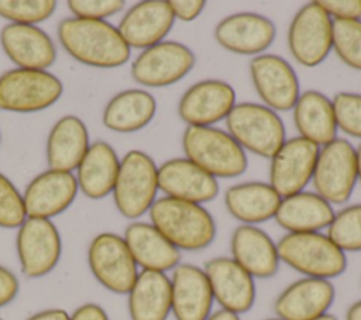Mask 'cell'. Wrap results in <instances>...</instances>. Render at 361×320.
<instances>
[{
    "instance_id": "1",
    "label": "cell",
    "mask_w": 361,
    "mask_h": 320,
    "mask_svg": "<svg viewBox=\"0 0 361 320\" xmlns=\"http://www.w3.org/2000/svg\"><path fill=\"white\" fill-rule=\"evenodd\" d=\"M58 38L72 58L89 66L116 68L130 59V47L104 20L65 18L58 25Z\"/></svg>"
},
{
    "instance_id": "2",
    "label": "cell",
    "mask_w": 361,
    "mask_h": 320,
    "mask_svg": "<svg viewBox=\"0 0 361 320\" xmlns=\"http://www.w3.org/2000/svg\"><path fill=\"white\" fill-rule=\"evenodd\" d=\"M148 211L151 224L179 251L203 250L216 237L214 220L199 203L164 196Z\"/></svg>"
},
{
    "instance_id": "3",
    "label": "cell",
    "mask_w": 361,
    "mask_h": 320,
    "mask_svg": "<svg viewBox=\"0 0 361 320\" xmlns=\"http://www.w3.org/2000/svg\"><path fill=\"white\" fill-rule=\"evenodd\" d=\"M276 250L279 261L307 278L330 281L347 268L345 252L319 231L288 233L278 241Z\"/></svg>"
},
{
    "instance_id": "4",
    "label": "cell",
    "mask_w": 361,
    "mask_h": 320,
    "mask_svg": "<svg viewBox=\"0 0 361 320\" xmlns=\"http://www.w3.org/2000/svg\"><path fill=\"white\" fill-rule=\"evenodd\" d=\"M182 147L186 158L214 178H235L245 172L248 161L244 149L223 130L188 125Z\"/></svg>"
},
{
    "instance_id": "5",
    "label": "cell",
    "mask_w": 361,
    "mask_h": 320,
    "mask_svg": "<svg viewBox=\"0 0 361 320\" xmlns=\"http://www.w3.org/2000/svg\"><path fill=\"white\" fill-rule=\"evenodd\" d=\"M227 133L244 149L272 158L285 142V125L276 111L265 104L240 103L226 117Z\"/></svg>"
},
{
    "instance_id": "6",
    "label": "cell",
    "mask_w": 361,
    "mask_h": 320,
    "mask_svg": "<svg viewBox=\"0 0 361 320\" xmlns=\"http://www.w3.org/2000/svg\"><path fill=\"white\" fill-rule=\"evenodd\" d=\"M158 189V168L154 159L142 151H128L120 162L113 189L117 210L127 219L141 217L151 209Z\"/></svg>"
},
{
    "instance_id": "7",
    "label": "cell",
    "mask_w": 361,
    "mask_h": 320,
    "mask_svg": "<svg viewBox=\"0 0 361 320\" xmlns=\"http://www.w3.org/2000/svg\"><path fill=\"white\" fill-rule=\"evenodd\" d=\"M61 80L38 69H11L0 76V109L32 113L51 107L62 94Z\"/></svg>"
},
{
    "instance_id": "8",
    "label": "cell",
    "mask_w": 361,
    "mask_h": 320,
    "mask_svg": "<svg viewBox=\"0 0 361 320\" xmlns=\"http://www.w3.org/2000/svg\"><path fill=\"white\" fill-rule=\"evenodd\" d=\"M357 179V152L351 142L336 138L323 145L312 176L316 193L330 204H341L350 199Z\"/></svg>"
},
{
    "instance_id": "9",
    "label": "cell",
    "mask_w": 361,
    "mask_h": 320,
    "mask_svg": "<svg viewBox=\"0 0 361 320\" xmlns=\"http://www.w3.org/2000/svg\"><path fill=\"white\" fill-rule=\"evenodd\" d=\"M87 262L97 282L118 295L128 293L138 276L124 238L114 233H100L90 241Z\"/></svg>"
},
{
    "instance_id": "10",
    "label": "cell",
    "mask_w": 361,
    "mask_h": 320,
    "mask_svg": "<svg viewBox=\"0 0 361 320\" xmlns=\"http://www.w3.org/2000/svg\"><path fill=\"white\" fill-rule=\"evenodd\" d=\"M288 47L303 66L320 65L333 48V20L317 4H305L293 17L288 30Z\"/></svg>"
},
{
    "instance_id": "11",
    "label": "cell",
    "mask_w": 361,
    "mask_h": 320,
    "mask_svg": "<svg viewBox=\"0 0 361 320\" xmlns=\"http://www.w3.org/2000/svg\"><path fill=\"white\" fill-rule=\"evenodd\" d=\"M196 56L190 48L178 41H162L144 49L131 65L133 79L148 87L176 83L195 66Z\"/></svg>"
},
{
    "instance_id": "12",
    "label": "cell",
    "mask_w": 361,
    "mask_h": 320,
    "mask_svg": "<svg viewBox=\"0 0 361 320\" xmlns=\"http://www.w3.org/2000/svg\"><path fill=\"white\" fill-rule=\"evenodd\" d=\"M16 245L21 272L28 278H41L59 262L61 235L49 219L27 217L18 227Z\"/></svg>"
},
{
    "instance_id": "13",
    "label": "cell",
    "mask_w": 361,
    "mask_h": 320,
    "mask_svg": "<svg viewBox=\"0 0 361 320\" xmlns=\"http://www.w3.org/2000/svg\"><path fill=\"white\" fill-rule=\"evenodd\" d=\"M319 151L314 142L293 137L285 140L271 158L269 185L282 199L303 192L313 176Z\"/></svg>"
},
{
    "instance_id": "14",
    "label": "cell",
    "mask_w": 361,
    "mask_h": 320,
    "mask_svg": "<svg viewBox=\"0 0 361 320\" xmlns=\"http://www.w3.org/2000/svg\"><path fill=\"white\" fill-rule=\"evenodd\" d=\"M250 75L267 107L274 111L293 109L300 96L299 79L288 61L272 54L257 55L250 62Z\"/></svg>"
},
{
    "instance_id": "15",
    "label": "cell",
    "mask_w": 361,
    "mask_h": 320,
    "mask_svg": "<svg viewBox=\"0 0 361 320\" xmlns=\"http://www.w3.org/2000/svg\"><path fill=\"white\" fill-rule=\"evenodd\" d=\"M235 106L234 89L219 79H206L192 85L178 104L179 117L192 127H212L226 118Z\"/></svg>"
},
{
    "instance_id": "16",
    "label": "cell",
    "mask_w": 361,
    "mask_h": 320,
    "mask_svg": "<svg viewBox=\"0 0 361 320\" xmlns=\"http://www.w3.org/2000/svg\"><path fill=\"white\" fill-rule=\"evenodd\" d=\"M213 299L223 310L241 314L248 312L255 302L254 278L230 257H216L206 262Z\"/></svg>"
},
{
    "instance_id": "17",
    "label": "cell",
    "mask_w": 361,
    "mask_h": 320,
    "mask_svg": "<svg viewBox=\"0 0 361 320\" xmlns=\"http://www.w3.org/2000/svg\"><path fill=\"white\" fill-rule=\"evenodd\" d=\"M275 24L257 13H235L214 28V38L224 49L240 55H258L275 39Z\"/></svg>"
},
{
    "instance_id": "18",
    "label": "cell",
    "mask_w": 361,
    "mask_h": 320,
    "mask_svg": "<svg viewBox=\"0 0 361 320\" xmlns=\"http://www.w3.org/2000/svg\"><path fill=\"white\" fill-rule=\"evenodd\" d=\"M173 21L169 1L147 0L134 4L124 14L117 30L130 48L147 49L162 42Z\"/></svg>"
},
{
    "instance_id": "19",
    "label": "cell",
    "mask_w": 361,
    "mask_h": 320,
    "mask_svg": "<svg viewBox=\"0 0 361 320\" xmlns=\"http://www.w3.org/2000/svg\"><path fill=\"white\" fill-rule=\"evenodd\" d=\"M78 189L71 172L49 169L37 175L23 196L27 217L51 219L61 214L73 203Z\"/></svg>"
},
{
    "instance_id": "20",
    "label": "cell",
    "mask_w": 361,
    "mask_h": 320,
    "mask_svg": "<svg viewBox=\"0 0 361 320\" xmlns=\"http://www.w3.org/2000/svg\"><path fill=\"white\" fill-rule=\"evenodd\" d=\"M334 295L329 279L306 276L286 286L276 297L274 309L281 320H314L327 313Z\"/></svg>"
},
{
    "instance_id": "21",
    "label": "cell",
    "mask_w": 361,
    "mask_h": 320,
    "mask_svg": "<svg viewBox=\"0 0 361 320\" xmlns=\"http://www.w3.org/2000/svg\"><path fill=\"white\" fill-rule=\"evenodd\" d=\"M158 187L173 199L193 203L213 200L219 193L214 176L188 158H173L158 168Z\"/></svg>"
},
{
    "instance_id": "22",
    "label": "cell",
    "mask_w": 361,
    "mask_h": 320,
    "mask_svg": "<svg viewBox=\"0 0 361 320\" xmlns=\"http://www.w3.org/2000/svg\"><path fill=\"white\" fill-rule=\"evenodd\" d=\"M172 313L176 320H206L212 314L213 293L204 269L179 264L171 278Z\"/></svg>"
},
{
    "instance_id": "23",
    "label": "cell",
    "mask_w": 361,
    "mask_h": 320,
    "mask_svg": "<svg viewBox=\"0 0 361 320\" xmlns=\"http://www.w3.org/2000/svg\"><path fill=\"white\" fill-rule=\"evenodd\" d=\"M6 55L21 69L45 70L56 59V49L47 32L35 25L7 24L0 32Z\"/></svg>"
},
{
    "instance_id": "24",
    "label": "cell",
    "mask_w": 361,
    "mask_h": 320,
    "mask_svg": "<svg viewBox=\"0 0 361 320\" xmlns=\"http://www.w3.org/2000/svg\"><path fill=\"white\" fill-rule=\"evenodd\" d=\"M231 258L252 278H271L278 272L276 244L261 228L250 224L238 226L230 241Z\"/></svg>"
},
{
    "instance_id": "25",
    "label": "cell",
    "mask_w": 361,
    "mask_h": 320,
    "mask_svg": "<svg viewBox=\"0 0 361 320\" xmlns=\"http://www.w3.org/2000/svg\"><path fill=\"white\" fill-rule=\"evenodd\" d=\"M123 238L142 271L165 272L179 265L180 251L149 223H131Z\"/></svg>"
},
{
    "instance_id": "26",
    "label": "cell",
    "mask_w": 361,
    "mask_h": 320,
    "mask_svg": "<svg viewBox=\"0 0 361 320\" xmlns=\"http://www.w3.org/2000/svg\"><path fill=\"white\" fill-rule=\"evenodd\" d=\"M334 214L331 204L316 192H300L283 197L274 219L288 233H316L327 228Z\"/></svg>"
},
{
    "instance_id": "27",
    "label": "cell",
    "mask_w": 361,
    "mask_h": 320,
    "mask_svg": "<svg viewBox=\"0 0 361 320\" xmlns=\"http://www.w3.org/2000/svg\"><path fill=\"white\" fill-rule=\"evenodd\" d=\"M89 149V134L76 116L59 118L47 140V162L49 169L71 172L78 168Z\"/></svg>"
},
{
    "instance_id": "28",
    "label": "cell",
    "mask_w": 361,
    "mask_h": 320,
    "mask_svg": "<svg viewBox=\"0 0 361 320\" xmlns=\"http://www.w3.org/2000/svg\"><path fill=\"white\" fill-rule=\"evenodd\" d=\"M282 197L269 183L244 182L230 186L224 193L228 213L243 224L255 226L275 217Z\"/></svg>"
},
{
    "instance_id": "29",
    "label": "cell",
    "mask_w": 361,
    "mask_h": 320,
    "mask_svg": "<svg viewBox=\"0 0 361 320\" xmlns=\"http://www.w3.org/2000/svg\"><path fill=\"white\" fill-rule=\"evenodd\" d=\"M172 310L171 279L165 272L141 271L128 292L131 320H166Z\"/></svg>"
},
{
    "instance_id": "30",
    "label": "cell",
    "mask_w": 361,
    "mask_h": 320,
    "mask_svg": "<svg viewBox=\"0 0 361 320\" xmlns=\"http://www.w3.org/2000/svg\"><path fill=\"white\" fill-rule=\"evenodd\" d=\"M293 121L300 133L316 145H327L337 137V123L331 100L317 92L306 90L293 106Z\"/></svg>"
},
{
    "instance_id": "31",
    "label": "cell",
    "mask_w": 361,
    "mask_h": 320,
    "mask_svg": "<svg viewBox=\"0 0 361 320\" xmlns=\"http://www.w3.org/2000/svg\"><path fill=\"white\" fill-rule=\"evenodd\" d=\"M120 161L111 145L96 141L89 145L87 152L78 166V187L89 199H102L113 192Z\"/></svg>"
},
{
    "instance_id": "32",
    "label": "cell",
    "mask_w": 361,
    "mask_h": 320,
    "mask_svg": "<svg viewBox=\"0 0 361 320\" xmlns=\"http://www.w3.org/2000/svg\"><path fill=\"white\" fill-rule=\"evenodd\" d=\"M157 101L151 93L128 89L116 94L103 111V124L116 133H134L151 123Z\"/></svg>"
},
{
    "instance_id": "33",
    "label": "cell",
    "mask_w": 361,
    "mask_h": 320,
    "mask_svg": "<svg viewBox=\"0 0 361 320\" xmlns=\"http://www.w3.org/2000/svg\"><path fill=\"white\" fill-rule=\"evenodd\" d=\"M329 238L341 251H361V203L348 206L334 214L327 227Z\"/></svg>"
},
{
    "instance_id": "34",
    "label": "cell",
    "mask_w": 361,
    "mask_h": 320,
    "mask_svg": "<svg viewBox=\"0 0 361 320\" xmlns=\"http://www.w3.org/2000/svg\"><path fill=\"white\" fill-rule=\"evenodd\" d=\"M333 48L345 65L361 70V20H333Z\"/></svg>"
},
{
    "instance_id": "35",
    "label": "cell",
    "mask_w": 361,
    "mask_h": 320,
    "mask_svg": "<svg viewBox=\"0 0 361 320\" xmlns=\"http://www.w3.org/2000/svg\"><path fill=\"white\" fill-rule=\"evenodd\" d=\"M54 0H0V16L13 24L35 25L52 16Z\"/></svg>"
},
{
    "instance_id": "36",
    "label": "cell",
    "mask_w": 361,
    "mask_h": 320,
    "mask_svg": "<svg viewBox=\"0 0 361 320\" xmlns=\"http://www.w3.org/2000/svg\"><path fill=\"white\" fill-rule=\"evenodd\" d=\"M331 103L337 128L354 138H361V94L341 92L333 97Z\"/></svg>"
},
{
    "instance_id": "37",
    "label": "cell",
    "mask_w": 361,
    "mask_h": 320,
    "mask_svg": "<svg viewBox=\"0 0 361 320\" xmlns=\"http://www.w3.org/2000/svg\"><path fill=\"white\" fill-rule=\"evenodd\" d=\"M27 219L24 200L14 183L0 173V227L16 228Z\"/></svg>"
},
{
    "instance_id": "38",
    "label": "cell",
    "mask_w": 361,
    "mask_h": 320,
    "mask_svg": "<svg viewBox=\"0 0 361 320\" xmlns=\"http://www.w3.org/2000/svg\"><path fill=\"white\" fill-rule=\"evenodd\" d=\"M121 0H69L68 7L78 18L103 20L110 17L124 7Z\"/></svg>"
},
{
    "instance_id": "39",
    "label": "cell",
    "mask_w": 361,
    "mask_h": 320,
    "mask_svg": "<svg viewBox=\"0 0 361 320\" xmlns=\"http://www.w3.org/2000/svg\"><path fill=\"white\" fill-rule=\"evenodd\" d=\"M331 20H361V0H319Z\"/></svg>"
},
{
    "instance_id": "40",
    "label": "cell",
    "mask_w": 361,
    "mask_h": 320,
    "mask_svg": "<svg viewBox=\"0 0 361 320\" xmlns=\"http://www.w3.org/2000/svg\"><path fill=\"white\" fill-rule=\"evenodd\" d=\"M172 14L180 21H193L200 16L206 3L202 0H171Z\"/></svg>"
},
{
    "instance_id": "41",
    "label": "cell",
    "mask_w": 361,
    "mask_h": 320,
    "mask_svg": "<svg viewBox=\"0 0 361 320\" xmlns=\"http://www.w3.org/2000/svg\"><path fill=\"white\" fill-rule=\"evenodd\" d=\"M18 289L20 283L17 276L10 269L0 265V307L14 300Z\"/></svg>"
},
{
    "instance_id": "42",
    "label": "cell",
    "mask_w": 361,
    "mask_h": 320,
    "mask_svg": "<svg viewBox=\"0 0 361 320\" xmlns=\"http://www.w3.org/2000/svg\"><path fill=\"white\" fill-rule=\"evenodd\" d=\"M69 320H109V317L102 306L96 303H85L69 316Z\"/></svg>"
},
{
    "instance_id": "43",
    "label": "cell",
    "mask_w": 361,
    "mask_h": 320,
    "mask_svg": "<svg viewBox=\"0 0 361 320\" xmlns=\"http://www.w3.org/2000/svg\"><path fill=\"white\" fill-rule=\"evenodd\" d=\"M27 320H69V314L63 309H47L32 314Z\"/></svg>"
},
{
    "instance_id": "44",
    "label": "cell",
    "mask_w": 361,
    "mask_h": 320,
    "mask_svg": "<svg viewBox=\"0 0 361 320\" xmlns=\"http://www.w3.org/2000/svg\"><path fill=\"white\" fill-rule=\"evenodd\" d=\"M206 320H240V317L235 313L220 309V310L212 313Z\"/></svg>"
},
{
    "instance_id": "45",
    "label": "cell",
    "mask_w": 361,
    "mask_h": 320,
    "mask_svg": "<svg viewBox=\"0 0 361 320\" xmlns=\"http://www.w3.org/2000/svg\"><path fill=\"white\" fill-rule=\"evenodd\" d=\"M345 320H361V300L353 303L347 313H345Z\"/></svg>"
},
{
    "instance_id": "46",
    "label": "cell",
    "mask_w": 361,
    "mask_h": 320,
    "mask_svg": "<svg viewBox=\"0 0 361 320\" xmlns=\"http://www.w3.org/2000/svg\"><path fill=\"white\" fill-rule=\"evenodd\" d=\"M355 152H357V175H358V179L361 180V144L358 145Z\"/></svg>"
},
{
    "instance_id": "47",
    "label": "cell",
    "mask_w": 361,
    "mask_h": 320,
    "mask_svg": "<svg viewBox=\"0 0 361 320\" xmlns=\"http://www.w3.org/2000/svg\"><path fill=\"white\" fill-rule=\"evenodd\" d=\"M314 320H337V319H336V316L326 313V314H323V316H320V317H317Z\"/></svg>"
},
{
    "instance_id": "48",
    "label": "cell",
    "mask_w": 361,
    "mask_h": 320,
    "mask_svg": "<svg viewBox=\"0 0 361 320\" xmlns=\"http://www.w3.org/2000/svg\"><path fill=\"white\" fill-rule=\"evenodd\" d=\"M264 320H281V319H278V317H276V319H264Z\"/></svg>"
},
{
    "instance_id": "49",
    "label": "cell",
    "mask_w": 361,
    "mask_h": 320,
    "mask_svg": "<svg viewBox=\"0 0 361 320\" xmlns=\"http://www.w3.org/2000/svg\"><path fill=\"white\" fill-rule=\"evenodd\" d=\"M0 140H1V135H0Z\"/></svg>"
},
{
    "instance_id": "50",
    "label": "cell",
    "mask_w": 361,
    "mask_h": 320,
    "mask_svg": "<svg viewBox=\"0 0 361 320\" xmlns=\"http://www.w3.org/2000/svg\"><path fill=\"white\" fill-rule=\"evenodd\" d=\"M0 320H1V319H0Z\"/></svg>"
}]
</instances>
